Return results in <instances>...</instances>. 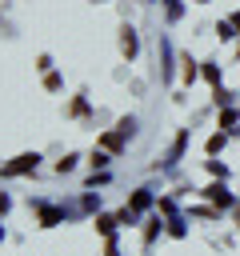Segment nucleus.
Instances as JSON below:
<instances>
[{"label":"nucleus","instance_id":"nucleus-1","mask_svg":"<svg viewBox=\"0 0 240 256\" xmlns=\"http://www.w3.org/2000/svg\"><path fill=\"white\" fill-rule=\"evenodd\" d=\"M28 168H36V152H24V156H16V160L4 168V176H12V172H28Z\"/></svg>","mask_w":240,"mask_h":256},{"label":"nucleus","instance_id":"nucleus-2","mask_svg":"<svg viewBox=\"0 0 240 256\" xmlns=\"http://www.w3.org/2000/svg\"><path fill=\"white\" fill-rule=\"evenodd\" d=\"M120 48H124V56H132V52H136V36H132V28H124V36H120Z\"/></svg>","mask_w":240,"mask_h":256},{"label":"nucleus","instance_id":"nucleus-3","mask_svg":"<svg viewBox=\"0 0 240 256\" xmlns=\"http://www.w3.org/2000/svg\"><path fill=\"white\" fill-rule=\"evenodd\" d=\"M208 196H212V200H216V204H228V192H224V188H220V184H216V188H208Z\"/></svg>","mask_w":240,"mask_h":256}]
</instances>
